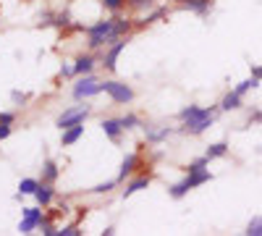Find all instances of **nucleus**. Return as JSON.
<instances>
[{
	"label": "nucleus",
	"mask_w": 262,
	"mask_h": 236,
	"mask_svg": "<svg viewBox=\"0 0 262 236\" xmlns=\"http://www.w3.org/2000/svg\"><path fill=\"white\" fill-rule=\"evenodd\" d=\"M39 228V223H34V221H29V218H21V223H18V233H34Z\"/></svg>",
	"instance_id": "33"
},
{
	"label": "nucleus",
	"mask_w": 262,
	"mask_h": 236,
	"mask_svg": "<svg viewBox=\"0 0 262 236\" xmlns=\"http://www.w3.org/2000/svg\"><path fill=\"white\" fill-rule=\"evenodd\" d=\"M95 69H97V55H95L92 50H90V53L76 55V60H74V74H76V76L95 74Z\"/></svg>",
	"instance_id": "10"
},
{
	"label": "nucleus",
	"mask_w": 262,
	"mask_h": 236,
	"mask_svg": "<svg viewBox=\"0 0 262 236\" xmlns=\"http://www.w3.org/2000/svg\"><path fill=\"white\" fill-rule=\"evenodd\" d=\"M58 176H60V168H58V163H55L53 158H48L45 163H42V168H39V181L55 184V181H58Z\"/></svg>",
	"instance_id": "18"
},
{
	"label": "nucleus",
	"mask_w": 262,
	"mask_h": 236,
	"mask_svg": "<svg viewBox=\"0 0 262 236\" xmlns=\"http://www.w3.org/2000/svg\"><path fill=\"white\" fill-rule=\"evenodd\" d=\"M249 74L257 76V79H262V63H249Z\"/></svg>",
	"instance_id": "38"
},
{
	"label": "nucleus",
	"mask_w": 262,
	"mask_h": 236,
	"mask_svg": "<svg viewBox=\"0 0 262 236\" xmlns=\"http://www.w3.org/2000/svg\"><path fill=\"white\" fill-rule=\"evenodd\" d=\"M76 210H79V216H76V221H81V218L86 216V210H90V207H76Z\"/></svg>",
	"instance_id": "40"
},
{
	"label": "nucleus",
	"mask_w": 262,
	"mask_h": 236,
	"mask_svg": "<svg viewBox=\"0 0 262 236\" xmlns=\"http://www.w3.org/2000/svg\"><path fill=\"white\" fill-rule=\"evenodd\" d=\"M118 186V181L116 179H111V181H102V184H95L92 189H90V195H111V191Z\"/></svg>",
	"instance_id": "27"
},
{
	"label": "nucleus",
	"mask_w": 262,
	"mask_h": 236,
	"mask_svg": "<svg viewBox=\"0 0 262 236\" xmlns=\"http://www.w3.org/2000/svg\"><path fill=\"white\" fill-rule=\"evenodd\" d=\"M139 168H142V155H139V153H128V155L121 160V168H118L116 181H118V184H126L134 174H139Z\"/></svg>",
	"instance_id": "7"
},
{
	"label": "nucleus",
	"mask_w": 262,
	"mask_h": 236,
	"mask_svg": "<svg viewBox=\"0 0 262 236\" xmlns=\"http://www.w3.org/2000/svg\"><path fill=\"white\" fill-rule=\"evenodd\" d=\"M217 113H221V105H210V108H202V105H186V108H181V113H179V121H181L179 132L189 134V137H200L215 123Z\"/></svg>",
	"instance_id": "1"
},
{
	"label": "nucleus",
	"mask_w": 262,
	"mask_h": 236,
	"mask_svg": "<svg viewBox=\"0 0 262 236\" xmlns=\"http://www.w3.org/2000/svg\"><path fill=\"white\" fill-rule=\"evenodd\" d=\"M126 45H128V37H118L113 45H107L105 50H102V63L100 66L105 69V71H116V66H118V55L126 50Z\"/></svg>",
	"instance_id": "6"
},
{
	"label": "nucleus",
	"mask_w": 262,
	"mask_h": 236,
	"mask_svg": "<svg viewBox=\"0 0 262 236\" xmlns=\"http://www.w3.org/2000/svg\"><path fill=\"white\" fill-rule=\"evenodd\" d=\"M13 134V126L11 123H0V142H6Z\"/></svg>",
	"instance_id": "37"
},
{
	"label": "nucleus",
	"mask_w": 262,
	"mask_h": 236,
	"mask_svg": "<svg viewBox=\"0 0 262 236\" xmlns=\"http://www.w3.org/2000/svg\"><path fill=\"white\" fill-rule=\"evenodd\" d=\"M55 197H58V191H55V184H48V181H39V186H37V191H34V202L37 205H42V207H50L53 202H55Z\"/></svg>",
	"instance_id": "12"
},
{
	"label": "nucleus",
	"mask_w": 262,
	"mask_h": 236,
	"mask_svg": "<svg viewBox=\"0 0 262 236\" xmlns=\"http://www.w3.org/2000/svg\"><path fill=\"white\" fill-rule=\"evenodd\" d=\"M207 165H210V158L202 155V158H194L189 165H184V170H186V174H191V170H205Z\"/></svg>",
	"instance_id": "30"
},
{
	"label": "nucleus",
	"mask_w": 262,
	"mask_h": 236,
	"mask_svg": "<svg viewBox=\"0 0 262 236\" xmlns=\"http://www.w3.org/2000/svg\"><path fill=\"white\" fill-rule=\"evenodd\" d=\"M189 191H191V189H189L186 181L181 179V181H176V184H170V186H168V197H170V200H184Z\"/></svg>",
	"instance_id": "22"
},
{
	"label": "nucleus",
	"mask_w": 262,
	"mask_h": 236,
	"mask_svg": "<svg viewBox=\"0 0 262 236\" xmlns=\"http://www.w3.org/2000/svg\"><path fill=\"white\" fill-rule=\"evenodd\" d=\"M179 8L205 18V16H210V11H212V0H186V3H181Z\"/></svg>",
	"instance_id": "15"
},
{
	"label": "nucleus",
	"mask_w": 262,
	"mask_h": 236,
	"mask_svg": "<svg viewBox=\"0 0 262 236\" xmlns=\"http://www.w3.org/2000/svg\"><path fill=\"white\" fill-rule=\"evenodd\" d=\"M76 74H74V63H60V71H58V79L63 81V79H74Z\"/></svg>",
	"instance_id": "34"
},
{
	"label": "nucleus",
	"mask_w": 262,
	"mask_h": 236,
	"mask_svg": "<svg viewBox=\"0 0 262 236\" xmlns=\"http://www.w3.org/2000/svg\"><path fill=\"white\" fill-rule=\"evenodd\" d=\"M160 18H168V8H165V6H155L152 11H147L144 16L134 18V29H144V27H152V24H158Z\"/></svg>",
	"instance_id": "11"
},
{
	"label": "nucleus",
	"mask_w": 262,
	"mask_h": 236,
	"mask_svg": "<svg viewBox=\"0 0 262 236\" xmlns=\"http://www.w3.org/2000/svg\"><path fill=\"white\" fill-rule=\"evenodd\" d=\"M259 84H262V79H257V76H249V79H244V81H238V84H236V87H233V90H236L238 95H242V97H244V95H249L252 90H257V87H259Z\"/></svg>",
	"instance_id": "21"
},
{
	"label": "nucleus",
	"mask_w": 262,
	"mask_h": 236,
	"mask_svg": "<svg viewBox=\"0 0 262 236\" xmlns=\"http://www.w3.org/2000/svg\"><path fill=\"white\" fill-rule=\"evenodd\" d=\"M176 128L173 126H160V128H155V126H144V139H147V144H163Z\"/></svg>",
	"instance_id": "13"
},
{
	"label": "nucleus",
	"mask_w": 262,
	"mask_h": 236,
	"mask_svg": "<svg viewBox=\"0 0 262 236\" xmlns=\"http://www.w3.org/2000/svg\"><path fill=\"white\" fill-rule=\"evenodd\" d=\"M113 21H116V37H128L131 29H134V18H128L123 13H113Z\"/></svg>",
	"instance_id": "19"
},
{
	"label": "nucleus",
	"mask_w": 262,
	"mask_h": 236,
	"mask_svg": "<svg viewBox=\"0 0 262 236\" xmlns=\"http://www.w3.org/2000/svg\"><path fill=\"white\" fill-rule=\"evenodd\" d=\"M100 128H102V134L111 139L113 144H121V139L126 134V128L121 126V118H102L100 121Z\"/></svg>",
	"instance_id": "9"
},
{
	"label": "nucleus",
	"mask_w": 262,
	"mask_h": 236,
	"mask_svg": "<svg viewBox=\"0 0 262 236\" xmlns=\"http://www.w3.org/2000/svg\"><path fill=\"white\" fill-rule=\"evenodd\" d=\"M102 92L116 105H128L131 100H134V90H131L128 84L118 81V79H102Z\"/></svg>",
	"instance_id": "5"
},
{
	"label": "nucleus",
	"mask_w": 262,
	"mask_h": 236,
	"mask_svg": "<svg viewBox=\"0 0 262 236\" xmlns=\"http://www.w3.org/2000/svg\"><path fill=\"white\" fill-rule=\"evenodd\" d=\"M152 184V174H134L128 181H126V189L121 191V197L123 200H128V197H134L137 191H142V189H147Z\"/></svg>",
	"instance_id": "8"
},
{
	"label": "nucleus",
	"mask_w": 262,
	"mask_h": 236,
	"mask_svg": "<svg viewBox=\"0 0 262 236\" xmlns=\"http://www.w3.org/2000/svg\"><path fill=\"white\" fill-rule=\"evenodd\" d=\"M168 3H179L181 6V3H186V0H168Z\"/></svg>",
	"instance_id": "41"
},
{
	"label": "nucleus",
	"mask_w": 262,
	"mask_h": 236,
	"mask_svg": "<svg viewBox=\"0 0 262 236\" xmlns=\"http://www.w3.org/2000/svg\"><path fill=\"white\" fill-rule=\"evenodd\" d=\"M100 6L107 13H123V8L128 6V0H100Z\"/></svg>",
	"instance_id": "24"
},
{
	"label": "nucleus",
	"mask_w": 262,
	"mask_h": 236,
	"mask_svg": "<svg viewBox=\"0 0 262 236\" xmlns=\"http://www.w3.org/2000/svg\"><path fill=\"white\" fill-rule=\"evenodd\" d=\"M184 181H186L189 189H196V186L210 184V181H212V174H210V168H205V170H191V174L184 176Z\"/></svg>",
	"instance_id": "17"
},
{
	"label": "nucleus",
	"mask_w": 262,
	"mask_h": 236,
	"mask_svg": "<svg viewBox=\"0 0 262 236\" xmlns=\"http://www.w3.org/2000/svg\"><path fill=\"white\" fill-rule=\"evenodd\" d=\"M37 186H39V179H21L18 181V191H21V195H24V197H34V191H37Z\"/></svg>",
	"instance_id": "23"
},
{
	"label": "nucleus",
	"mask_w": 262,
	"mask_h": 236,
	"mask_svg": "<svg viewBox=\"0 0 262 236\" xmlns=\"http://www.w3.org/2000/svg\"><path fill=\"white\" fill-rule=\"evenodd\" d=\"M37 27H39V29L55 27V13H53V11H42V13L37 16Z\"/></svg>",
	"instance_id": "29"
},
{
	"label": "nucleus",
	"mask_w": 262,
	"mask_h": 236,
	"mask_svg": "<svg viewBox=\"0 0 262 236\" xmlns=\"http://www.w3.org/2000/svg\"><path fill=\"white\" fill-rule=\"evenodd\" d=\"M84 231L79 228V223H69V226H58V236H81Z\"/></svg>",
	"instance_id": "32"
},
{
	"label": "nucleus",
	"mask_w": 262,
	"mask_h": 236,
	"mask_svg": "<svg viewBox=\"0 0 262 236\" xmlns=\"http://www.w3.org/2000/svg\"><path fill=\"white\" fill-rule=\"evenodd\" d=\"M131 11H152L155 8V0H128Z\"/></svg>",
	"instance_id": "31"
},
{
	"label": "nucleus",
	"mask_w": 262,
	"mask_h": 236,
	"mask_svg": "<svg viewBox=\"0 0 262 236\" xmlns=\"http://www.w3.org/2000/svg\"><path fill=\"white\" fill-rule=\"evenodd\" d=\"M217 105H221V111H223V113H231V111H242V108H244V97L238 95L236 90H228V92L221 97V102H217Z\"/></svg>",
	"instance_id": "14"
},
{
	"label": "nucleus",
	"mask_w": 262,
	"mask_h": 236,
	"mask_svg": "<svg viewBox=\"0 0 262 236\" xmlns=\"http://www.w3.org/2000/svg\"><path fill=\"white\" fill-rule=\"evenodd\" d=\"M121 126L126 128V132H134V128L142 126V118H139L137 113H123V116H121Z\"/></svg>",
	"instance_id": "26"
},
{
	"label": "nucleus",
	"mask_w": 262,
	"mask_h": 236,
	"mask_svg": "<svg viewBox=\"0 0 262 236\" xmlns=\"http://www.w3.org/2000/svg\"><path fill=\"white\" fill-rule=\"evenodd\" d=\"M116 37V21L113 18H102L86 27V50H105L107 45H113Z\"/></svg>",
	"instance_id": "2"
},
{
	"label": "nucleus",
	"mask_w": 262,
	"mask_h": 236,
	"mask_svg": "<svg viewBox=\"0 0 262 236\" xmlns=\"http://www.w3.org/2000/svg\"><path fill=\"white\" fill-rule=\"evenodd\" d=\"M116 233V226H105V231H102V236H113Z\"/></svg>",
	"instance_id": "39"
},
{
	"label": "nucleus",
	"mask_w": 262,
	"mask_h": 236,
	"mask_svg": "<svg viewBox=\"0 0 262 236\" xmlns=\"http://www.w3.org/2000/svg\"><path fill=\"white\" fill-rule=\"evenodd\" d=\"M247 236H262V216H252V221L244 228Z\"/></svg>",
	"instance_id": "28"
},
{
	"label": "nucleus",
	"mask_w": 262,
	"mask_h": 236,
	"mask_svg": "<svg viewBox=\"0 0 262 236\" xmlns=\"http://www.w3.org/2000/svg\"><path fill=\"white\" fill-rule=\"evenodd\" d=\"M92 116V105H86V100H81L79 105H71V108H66L58 118H55V126L60 128H69V126H76V123H86V118Z\"/></svg>",
	"instance_id": "4"
},
{
	"label": "nucleus",
	"mask_w": 262,
	"mask_h": 236,
	"mask_svg": "<svg viewBox=\"0 0 262 236\" xmlns=\"http://www.w3.org/2000/svg\"><path fill=\"white\" fill-rule=\"evenodd\" d=\"M11 102H13V105H27V102H29V95L13 90V92H11Z\"/></svg>",
	"instance_id": "35"
},
{
	"label": "nucleus",
	"mask_w": 262,
	"mask_h": 236,
	"mask_svg": "<svg viewBox=\"0 0 262 236\" xmlns=\"http://www.w3.org/2000/svg\"><path fill=\"white\" fill-rule=\"evenodd\" d=\"M97 95H102V81H100L95 74L76 76V84L71 87V97H74L76 102H81V100H92V97H97Z\"/></svg>",
	"instance_id": "3"
},
{
	"label": "nucleus",
	"mask_w": 262,
	"mask_h": 236,
	"mask_svg": "<svg viewBox=\"0 0 262 236\" xmlns=\"http://www.w3.org/2000/svg\"><path fill=\"white\" fill-rule=\"evenodd\" d=\"M0 123H16V113L13 111H0Z\"/></svg>",
	"instance_id": "36"
},
{
	"label": "nucleus",
	"mask_w": 262,
	"mask_h": 236,
	"mask_svg": "<svg viewBox=\"0 0 262 236\" xmlns=\"http://www.w3.org/2000/svg\"><path fill=\"white\" fill-rule=\"evenodd\" d=\"M74 24V18H71V11L69 8H63L55 13V29H69Z\"/></svg>",
	"instance_id": "25"
},
{
	"label": "nucleus",
	"mask_w": 262,
	"mask_h": 236,
	"mask_svg": "<svg viewBox=\"0 0 262 236\" xmlns=\"http://www.w3.org/2000/svg\"><path fill=\"white\" fill-rule=\"evenodd\" d=\"M81 137H84V123H76V126L63 128V132H60V147H74Z\"/></svg>",
	"instance_id": "16"
},
{
	"label": "nucleus",
	"mask_w": 262,
	"mask_h": 236,
	"mask_svg": "<svg viewBox=\"0 0 262 236\" xmlns=\"http://www.w3.org/2000/svg\"><path fill=\"white\" fill-rule=\"evenodd\" d=\"M205 155H207L210 160L226 158V155H228V142H215V144H210V147L205 149Z\"/></svg>",
	"instance_id": "20"
}]
</instances>
